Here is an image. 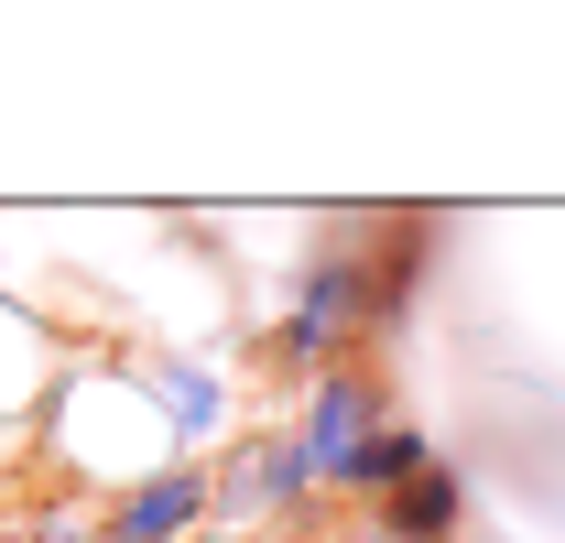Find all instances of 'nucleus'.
<instances>
[{
	"label": "nucleus",
	"instance_id": "nucleus-1",
	"mask_svg": "<svg viewBox=\"0 0 565 543\" xmlns=\"http://www.w3.org/2000/svg\"><path fill=\"white\" fill-rule=\"evenodd\" d=\"M435 239H446L435 206H359V217H327V228L294 251L282 316H273V327H250L262 381L305 392V381L338 370V359H381L392 327L414 316L424 272H435Z\"/></svg>",
	"mask_w": 565,
	"mask_h": 543
},
{
	"label": "nucleus",
	"instance_id": "nucleus-2",
	"mask_svg": "<svg viewBox=\"0 0 565 543\" xmlns=\"http://www.w3.org/2000/svg\"><path fill=\"white\" fill-rule=\"evenodd\" d=\"M109 381H120V392L152 413L163 457H217V446L239 435V381H228V359H207V348H185V338L131 348Z\"/></svg>",
	"mask_w": 565,
	"mask_h": 543
},
{
	"label": "nucleus",
	"instance_id": "nucleus-3",
	"mask_svg": "<svg viewBox=\"0 0 565 543\" xmlns=\"http://www.w3.org/2000/svg\"><path fill=\"white\" fill-rule=\"evenodd\" d=\"M282 522H327V500H316V478L294 457V435L262 413V424H239L207 457V533L250 543V533H282Z\"/></svg>",
	"mask_w": 565,
	"mask_h": 543
},
{
	"label": "nucleus",
	"instance_id": "nucleus-4",
	"mask_svg": "<svg viewBox=\"0 0 565 543\" xmlns=\"http://www.w3.org/2000/svg\"><path fill=\"white\" fill-rule=\"evenodd\" d=\"M403 413V392H392V370L381 359H338V370H316L305 392H282V435H294V457H305V478H316V500H327V478L349 468L359 446L381 435Z\"/></svg>",
	"mask_w": 565,
	"mask_h": 543
},
{
	"label": "nucleus",
	"instance_id": "nucleus-5",
	"mask_svg": "<svg viewBox=\"0 0 565 543\" xmlns=\"http://www.w3.org/2000/svg\"><path fill=\"white\" fill-rule=\"evenodd\" d=\"M207 533V457H152L141 478L98 489V543H185Z\"/></svg>",
	"mask_w": 565,
	"mask_h": 543
},
{
	"label": "nucleus",
	"instance_id": "nucleus-6",
	"mask_svg": "<svg viewBox=\"0 0 565 543\" xmlns=\"http://www.w3.org/2000/svg\"><path fill=\"white\" fill-rule=\"evenodd\" d=\"M468 511H479V489H468V468L457 457H424L403 489H381L359 522L381 543H468Z\"/></svg>",
	"mask_w": 565,
	"mask_h": 543
},
{
	"label": "nucleus",
	"instance_id": "nucleus-7",
	"mask_svg": "<svg viewBox=\"0 0 565 543\" xmlns=\"http://www.w3.org/2000/svg\"><path fill=\"white\" fill-rule=\"evenodd\" d=\"M424 457H435V435H424L414 413H392V424H381V435L359 446L349 468L327 478V500H338V511H370V500H381V489H403V478H414Z\"/></svg>",
	"mask_w": 565,
	"mask_h": 543
},
{
	"label": "nucleus",
	"instance_id": "nucleus-8",
	"mask_svg": "<svg viewBox=\"0 0 565 543\" xmlns=\"http://www.w3.org/2000/svg\"><path fill=\"white\" fill-rule=\"evenodd\" d=\"M11 543H98V489H44V500H0Z\"/></svg>",
	"mask_w": 565,
	"mask_h": 543
},
{
	"label": "nucleus",
	"instance_id": "nucleus-9",
	"mask_svg": "<svg viewBox=\"0 0 565 543\" xmlns=\"http://www.w3.org/2000/svg\"><path fill=\"white\" fill-rule=\"evenodd\" d=\"M338 522V511H327ZM327 522H282V533H250V543H327Z\"/></svg>",
	"mask_w": 565,
	"mask_h": 543
},
{
	"label": "nucleus",
	"instance_id": "nucleus-10",
	"mask_svg": "<svg viewBox=\"0 0 565 543\" xmlns=\"http://www.w3.org/2000/svg\"><path fill=\"white\" fill-rule=\"evenodd\" d=\"M327 543H381V533H370L359 511H338V522H327Z\"/></svg>",
	"mask_w": 565,
	"mask_h": 543
},
{
	"label": "nucleus",
	"instance_id": "nucleus-11",
	"mask_svg": "<svg viewBox=\"0 0 565 543\" xmlns=\"http://www.w3.org/2000/svg\"><path fill=\"white\" fill-rule=\"evenodd\" d=\"M11 446H22V435H0V489H11Z\"/></svg>",
	"mask_w": 565,
	"mask_h": 543
},
{
	"label": "nucleus",
	"instance_id": "nucleus-12",
	"mask_svg": "<svg viewBox=\"0 0 565 543\" xmlns=\"http://www.w3.org/2000/svg\"><path fill=\"white\" fill-rule=\"evenodd\" d=\"M0 543H11V522H0Z\"/></svg>",
	"mask_w": 565,
	"mask_h": 543
}]
</instances>
